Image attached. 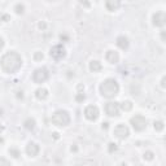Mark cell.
<instances>
[{
  "label": "cell",
  "mask_w": 166,
  "mask_h": 166,
  "mask_svg": "<svg viewBox=\"0 0 166 166\" xmlns=\"http://www.w3.org/2000/svg\"><path fill=\"white\" fill-rule=\"evenodd\" d=\"M0 66L8 74L17 73L22 66V57L17 52H14V51L7 52L1 57V60H0Z\"/></svg>",
  "instance_id": "cell-1"
},
{
  "label": "cell",
  "mask_w": 166,
  "mask_h": 166,
  "mask_svg": "<svg viewBox=\"0 0 166 166\" xmlns=\"http://www.w3.org/2000/svg\"><path fill=\"white\" fill-rule=\"evenodd\" d=\"M120 92V84L116 79L108 78L100 84V93L106 99H113Z\"/></svg>",
  "instance_id": "cell-2"
},
{
  "label": "cell",
  "mask_w": 166,
  "mask_h": 166,
  "mask_svg": "<svg viewBox=\"0 0 166 166\" xmlns=\"http://www.w3.org/2000/svg\"><path fill=\"white\" fill-rule=\"evenodd\" d=\"M52 123L55 126H58V127H65L70 123V116L66 110H56L52 114Z\"/></svg>",
  "instance_id": "cell-3"
},
{
  "label": "cell",
  "mask_w": 166,
  "mask_h": 166,
  "mask_svg": "<svg viewBox=\"0 0 166 166\" xmlns=\"http://www.w3.org/2000/svg\"><path fill=\"white\" fill-rule=\"evenodd\" d=\"M130 123H131V126L134 127V130L135 131H143V130L147 129V120L140 116V114H135L131 120H130Z\"/></svg>",
  "instance_id": "cell-4"
},
{
  "label": "cell",
  "mask_w": 166,
  "mask_h": 166,
  "mask_svg": "<svg viewBox=\"0 0 166 166\" xmlns=\"http://www.w3.org/2000/svg\"><path fill=\"white\" fill-rule=\"evenodd\" d=\"M49 78V72L47 68H38L35 72L33 73V81L35 83H44L47 79Z\"/></svg>",
  "instance_id": "cell-5"
},
{
  "label": "cell",
  "mask_w": 166,
  "mask_h": 166,
  "mask_svg": "<svg viewBox=\"0 0 166 166\" xmlns=\"http://www.w3.org/2000/svg\"><path fill=\"white\" fill-rule=\"evenodd\" d=\"M113 134H114V136H116L117 139L125 140L126 138L130 135V130H129V127L125 123H118L116 127H114Z\"/></svg>",
  "instance_id": "cell-6"
},
{
  "label": "cell",
  "mask_w": 166,
  "mask_h": 166,
  "mask_svg": "<svg viewBox=\"0 0 166 166\" xmlns=\"http://www.w3.org/2000/svg\"><path fill=\"white\" fill-rule=\"evenodd\" d=\"M49 55L52 58H55V60H62V58L66 56V49L64 48V46L57 44V46H53L52 48H51Z\"/></svg>",
  "instance_id": "cell-7"
},
{
  "label": "cell",
  "mask_w": 166,
  "mask_h": 166,
  "mask_svg": "<svg viewBox=\"0 0 166 166\" xmlns=\"http://www.w3.org/2000/svg\"><path fill=\"white\" fill-rule=\"evenodd\" d=\"M99 116H100V110L96 105H88L84 109V117L88 121H96Z\"/></svg>",
  "instance_id": "cell-8"
},
{
  "label": "cell",
  "mask_w": 166,
  "mask_h": 166,
  "mask_svg": "<svg viewBox=\"0 0 166 166\" xmlns=\"http://www.w3.org/2000/svg\"><path fill=\"white\" fill-rule=\"evenodd\" d=\"M105 112L108 116L110 117H117L120 116V112H121V108H120V102H116V101H110L105 105Z\"/></svg>",
  "instance_id": "cell-9"
},
{
  "label": "cell",
  "mask_w": 166,
  "mask_h": 166,
  "mask_svg": "<svg viewBox=\"0 0 166 166\" xmlns=\"http://www.w3.org/2000/svg\"><path fill=\"white\" fill-rule=\"evenodd\" d=\"M166 22V16L164 12H156L152 17V23L156 27H162Z\"/></svg>",
  "instance_id": "cell-10"
},
{
  "label": "cell",
  "mask_w": 166,
  "mask_h": 166,
  "mask_svg": "<svg viewBox=\"0 0 166 166\" xmlns=\"http://www.w3.org/2000/svg\"><path fill=\"white\" fill-rule=\"evenodd\" d=\"M39 151H40V148H39V145L37 143H34V141H30V143L26 145V153H27V156H30V157H35L39 153Z\"/></svg>",
  "instance_id": "cell-11"
},
{
  "label": "cell",
  "mask_w": 166,
  "mask_h": 166,
  "mask_svg": "<svg viewBox=\"0 0 166 166\" xmlns=\"http://www.w3.org/2000/svg\"><path fill=\"white\" fill-rule=\"evenodd\" d=\"M121 7V0H105V8L109 12H116Z\"/></svg>",
  "instance_id": "cell-12"
},
{
  "label": "cell",
  "mask_w": 166,
  "mask_h": 166,
  "mask_svg": "<svg viewBox=\"0 0 166 166\" xmlns=\"http://www.w3.org/2000/svg\"><path fill=\"white\" fill-rule=\"evenodd\" d=\"M105 58L106 61L110 62V64H117L118 60H120V55H118V52H116V51H108L105 55Z\"/></svg>",
  "instance_id": "cell-13"
},
{
  "label": "cell",
  "mask_w": 166,
  "mask_h": 166,
  "mask_svg": "<svg viewBox=\"0 0 166 166\" xmlns=\"http://www.w3.org/2000/svg\"><path fill=\"white\" fill-rule=\"evenodd\" d=\"M116 44L120 47L121 49H127L129 48V44H130V42H129V39L125 37V35H121V37H118L117 38V40H116Z\"/></svg>",
  "instance_id": "cell-14"
},
{
  "label": "cell",
  "mask_w": 166,
  "mask_h": 166,
  "mask_svg": "<svg viewBox=\"0 0 166 166\" xmlns=\"http://www.w3.org/2000/svg\"><path fill=\"white\" fill-rule=\"evenodd\" d=\"M35 96H37L38 100H46L48 97V90L46 88H38L35 91Z\"/></svg>",
  "instance_id": "cell-15"
},
{
  "label": "cell",
  "mask_w": 166,
  "mask_h": 166,
  "mask_svg": "<svg viewBox=\"0 0 166 166\" xmlns=\"http://www.w3.org/2000/svg\"><path fill=\"white\" fill-rule=\"evenodd\" d=\"M101 69H102V65H101V62H100V61L93 60V61H91V62H90V70H91V72L97 73V72H100Z\"/></svg>",
  "instance_id": "cell-16"
},
{
  "label": "cell",
  "mask_w": 166,
  "mask_h": 166,
  "mask_svg": "<svg viewBox=\"0 0 166 166\" xmlns=\"http://www.w3.org/2000/svg\"><path fill=\"white\" fill-rule=\"evenodd\" d=\"M120 108L122 110H125V112H129V110H131L132 109V102L131 101H123V102H121L120 104Z\"/></svg>",
  "instance_id": "cell-17"
},
{
  "label": "cell",
  "mask_w": 166,
  "mask_h": 166,
  "mask_svg": "<svg viewBox=\"0 0 166 166\" xmlns=\"http://www.w3.org/2000/svg\"><path fill=\"white\" fill-rule=\"evenodd\" d=\"M23 125H25V127L27 130H34V127H35V120H34V118H27Z\"/></svg>",
  "instance_id": "cell-18"
},
{
  "label": "cell",
  "mask_w": 166,
  "mask_h": 166,
  "mask_svg": "<svg viewBox=\"0 0 166 166\" xmlns=\"http://www.w3.org/2000/svg\"><path fill=\"white\" fill-rule=\"evenodd\" d=\"M9 155L12 157H14V159H19V156H21V152H19L17 148H10L9 149Z\"/></svg>",
  "instance_id": "cell-19"
},
{
  "label": "cell",
  "mask_w": 166,
  "mask_h": 166,
  "mask_svg": "<svg viewBox=\"0 0 166 166\" xmlns=\"http://www.w3.org/2000/svg\"><path fill=\"white\" fill-rule=\"evenodd\" d=\"M153 127H155L156 131H162L164 130V122L162 121H156L153 123Z\"/></svg>",
  "instance_id": "cell-20"
},
{
  "label": "cell",
  "mask_w": 166,
  "mask_h": 166,
  "mask_svg": "<svg viewBox=\"0 0 166 166\" xmlns=\"http://www.w3.org/2000/svg\"><path fill=\"white\" fill-rule=\"evenodd\" d=\"M14 10L17 14H22L23 12H25V5H23V4H17V5L14 7Z\"/></svg>",
  "instance_id": "cell-21"
},
{
  "label": "cell",
  "mask_w": 166,
  "mask_h": 166,
  "mask_svg": "<svg viewBox=\"0 0 166 166\" xmlns=\"http://www.w3.org/2000/svg\"><path fill=\"white\" fill-rule=\"evenodd\" d=\"M153 157H155V153L151 152V151H148V152L144 153V160H147V161H152Z\"/></svg>",
  "instance_id": "cell-22"
},
{
  "label": "cell",
  "mask_w": 166,
  "mask_h": 166,
  "mask_svg": "<svg viewBox=\"0 0 166 166\" xmlns=\"http://www.w3.org/2000/svg\"><path fill=\"white\" fill-rule=\"evenodd\" d=\"M84 99H86V95L83 93V92L77 93V96H76V100H77L78 102H81V101H84Z\"/></svg>",
  "instance_id": "cell-23"
},
{
  "label": "cell",
  "mask_w": 166,
  "mask_h": 166,
  "mask_svg": "<svg viewBox=\"0 0 166 166\" xmlns=\"http://www.w3.org/2000/svg\"><path fill=\"white\" fill-rule=\"evenodd\" d=\"M117 144L116 143H110L109 144V147H108V151H109V153H113V152H116L117 151Z\"/></svg>",
  "instance_id": "cell-24"
},
{
  "label": "cell",
  "mask_w": 166,
  "mask_h": 166,
  "mask_svg": "<svg viewBox=\"0 0 166 166\" xmlns=\"http://www.w3.org/2000/svg\"><path fill=\"white\" fill-rule=\"evenodd\" d=\"M43 57H44V56H43L42 52H35L34 53V60L35 61H40V60H43Z\"/></svg>",
  "instance_id": "cell-25"
},
{
  "label": "cell",
  "mask_w": 166,
  "mask_h": 166,
  "mask_svg": "<svg viewBox=\"0 0 166 166\" xmlns=\"http://www.w3.org/2000/svg\"><path fill=\"white\" fill-rule=\"evenodd\" d=\"M0 21H3V22L10 21V16H8V14H1V16H0Z\"/></svg>",
  "instance_id": "cell-26"
},
{
  "label": "cell",
  "mask_w": 166,
  "mask_h": 166,
  "mask_svg": "<svg viewBox=\"0 0 166 166\" xmlns=\"http://www.w3.org/2000/svg\"><path fill=\"white\" fill-rule=\"evenodd\" d=\"M79 3L82 4L84 8H90L91 7V3H90V0H79Z\"/></svg>",
  "instance_id": "cell-27"
},
{
  "label": "cell",
  "mask_w": 166,
  "mask_h": 166,
  "mask_svg": "<svg viewBox=\"0 0 166 166\" xmlns=\"http://www.w3.org/2000/svg\"><path fill=\"white\" fill-rule=\"evenodd\" d=\"M10 162L8 160H5V159H0V165H9Z\"/></svg>",
  "instance_id": "cell-28"
},
{
  "label": "cell",
  "mask_w": 166,
  "mask_h": 166,
  "mask_svg": "<svg viewBox=\"0 0 166 166\" xmlns=\"http://www.w3.org/2000/svg\"><path fill=\"white\" fill-rule=\"evenodd\" d=\"M4 48V40H3V38L0 37V51H1Z\"/></svg>",
  "instance_id": "cell-29"
},
{
  "label": "cell",
  "mask_w": 166,
  "mask_h": 166,
  "mask_svg": "<svg viewBox=\"0 0 166 166\" xmlns=\"http://www.w3.org/2000/svg\"><path fill=\"white\" fill-rule=\"evenodd\" d=\"M108 127H109V123L108 122H104V123H102V130H106Z\"/></svg>",
  "instance_id": "cell-30"
},
{
  "label": "cell",
  "mask_w": 166,
  "mask_h": 166,
  "mask_svg": "<svg viewBox=\"0 0 166 166\" xmlns=\"http://www.w3.org/2000/svg\"><path fill=\"white\" fill-rule=\"evenodd\" d=\"M39 29H46V23H44V22H40V23H39Z\"/></svg>",
  "instance_id": "cell-31"
},
{
  "label": "cell",
  "mask_w": 166,
  "mask_h": 166,
  "mask_svg": "<svg viewBox=\"0 0 166 166\" xmlns=\"http://www.w3.org/2000/svg\"><path fill=\"white\" fill-rule=\"evenodd\" d=\"M165 82H166V78H165V77H162V81H161V86H162L164 88H165Z\"/></svg>",
  "instance_id": "cell-32"
},
{
  "label": "cell",
  "mask_w": 166,
  "mask_h": 166,
  "mask_svg": "<svg viewBox=\"0 0 166 166\" xmlns=\"http://www.w3.org/2000/svg\"><path fill=\"white\" fill-rule=\"evenodd\" d=\"M60 39H61V40H62V39H64V40H69V38L66 37V35H61V37H60Z\"/></svg>",
  "instance_id": "cell-33"
},
{
  "label": "cell",
  "mask_w": 166,
  "mask_h": 166,
  "mask_svg": "<svg viewBox=\"0 0 166 166\" xmlns=\"http://www.w3.org/2000/svg\"><path fill=\"white\" fill-rule=\"evenodd\" d=\"M17 93H18V95H17V97H18V99H22V97H23V95H22V91H21V92H17Z\"/></svg>",
  "instance_id": "cell-34"
},
{
  "label": "cell",
  "mask_w": 166,
  "mask_h": 166,
  "mask_svg": "<svg viewBox=\"0 0 166 166\" xmlns=\"http://www.w3.org/2000/svg\"><path fill=\"white\" fill-rule=\"evenodd\" d=\"M3 131H4V126H3V125H0V134H1Z\"/></svg>",
  "instance_id": "cell-35"
},
{
  "label": "cell",
  "mask_w": 166,
  "mask_h": 166,
  "mask_svg": "<svg viewBox=\"0 0 166 166\" xmlns=\"http://www.w3.org/2000/svg\"><path fill=\"white\" fill-rule=\"evenodd\" d=\"M53 138H55V139H58V134L55 132V134H53Z\"/></svg>",
  "instance_id": "cell-36"
},
{
  "label": "cell",
  "mask_w": 166,
  "mask_h": 166,
  "mask_svg": "<svg viewBox=\"0 0 166 166\" xmlns=\"http://www.w3.org/2000/svg\"><path fill=\"white\" fill-rule=\"evenodd\" d=\"M83 88H84V87H83L82 84H79V86H78V90H79V91H81V90H83Z\"/></svg>",
  "instance_id": "cell-37"
},
{
  "label": "cell",
  "mask_w": 166,
  "mask_h": 166,
  "mask_svg": "<svg viewBox=\"0 0 166 166\" xmlns=\"http://www.w3.org/2000/svg\"><path fill=\"white\" fill-rule=\"evenodd\" d=\"M161 38H162V40H165V33L162 31V34H161Z\"/></svg>",
  "instance_id": "cell-38"
}]
</instances>
